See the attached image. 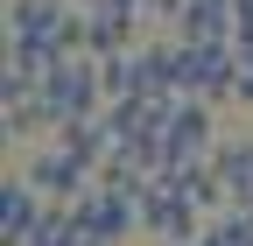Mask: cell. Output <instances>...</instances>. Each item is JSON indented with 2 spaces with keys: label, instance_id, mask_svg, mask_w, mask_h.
I'll return each instance as SVG.
<instances>
[{
  "label": "cell",
  "instance_id": "1",
  "mask_svg": "<svg viewBox=\"0 0 253 246\" xmlns=\"http://www.w3.org/2000/svg\"><path fill=\"white\" fill-rule=\"evenodd\" d=\"M71 49H84V14L71 0H7V56H28L42 71Z\"/></svg>",
  "mask_w": 253,
  "mask_h": 246
},
{
  "label": "cell",
  "instance_id": "2",
  "mask_svg": "<svg viewBox=\"0 0 253 246\" xmlns=\"http://www.w3.org/2000/svg\"><path fill=\"white\" fill-rule=\"evenodd\" d=\"M36 99L49 113V127H78V120H99L106 113V84H99V56H56V64H42V84H36Z\"/></svg>",
  "mask_w": 253,
  "mask_h": 246
},
{
  "label": "cell",
  "instance_id": "3",
  "mask_svg": "<svg viewBox=\"0 0 253 246\" xmlns=\"http://www.w3.org/2000/svg\"><path fill=\"white\" fill-rule=\"evenodd\" d=\"M211 148H218L211 99H176V106H169V120H162V127L141 141V162L162 176V169H176V162H204Z\"/></svg>",
  "mask_w": 253,
  "mask_h": 246
},
{
  "label": "cell",
  "instance_id": "4",
  "mask_svg": "<svg viewBox=\"0 0 253 246\" xmlns=\"http://www.w3.org/2000/svg\"><path fill=\"white\" fill-rule=\"evenodd\" d=\"M21 176L36 183L42 197H56V204H71V197H84L91 183H99V162H84L78 148H71V141H56V134H49V141L36 148V155H28V169H21Z\"/></svg>",
  "mask_w": 253,
  "mask_h": 246
},
{
  "label": "cell",
  "instance_id": "5",
  "mask_svg": "<svg viewBox=\"0 0 253 246\" xmlns=\"http://www.w3.org/2000/svg\"><path fill=\"white\" fill-rule=\"evenodd\" d=\"M141 232H155L162 246H183V239H197V232H204V211L190 204L169 176H155L148 190H141Z\"/></svg>",
  "mask_w": 253,
  "mask_h": 246
},
{
  "label": "cell",
  "instance_id": "6",
  "mask_svg": "<svg viewBox=\"0 0 253 246\" xmlns=\"http://www.w3.org/2000/svg\"><path fill=\"white\" fill-rule=\"evenodd\" d=\"M71 211H78V232L84 239H126L141 225V197H120V190H99V183H91L84 197H71Z\"/></svg>",
  "mask_w": 253,
  "mask_h": 246
},
{
  "label": "cell",
  "instance_id": "7",
  "mask_svg": "<svg viewBox=\"0 0 253 246\" xmlns=\"http://www.w3.org/2000/svg\"><path fill=\"white\" fill-rule=\"evenodd\" d=\"M42 204L49 197L28 176H7V183H0V246H28V232L42 225Z\"/></svg>",
  "mask_w": 253,
  "mask_h": 246
},
{
  "label": "cell",
  "instance_id": "8",
  "mask_svg": "<svg viewBox=\"0 0 253 246\" xmlns=\"http://www.w3.org/2000/svg\"><path fill=\"white\" fill-rule=\"evenodd\" d=\"M190 78H197V99H232L239 91V49L232 42H190Z\"/></svg>",
  "mask_w": 253,
  "mask_h": 246
},
{
  "label": "cell",
  "instance_id": "9",
  "mask_svg": "<svg viewBox=\"0 0 253 246\" xmlns=\"http://www.w3.org/2000/svg\"><path fill=\"white\" fill-rule=\"evenodd\" d=\"M134 36H141V7H84V56L134 49Z\"/></svg>",
  "mask_w": 253,
  "mask_h": 246
},
{
  "label": "cell",
  "instance_id": "10",
  "mask_svg": "<svg viewBox=\"0 0 253 246\" xmlns=\"http://www.w3.org/2000/svg\"><path fill=\"white\" fill-rule=\"evenodd\" d=\"M232 28H239V7H232V0H190L183 21H176V36L183 42H232Z\"/></svg>",
  "mask_w": 253,
  "mask_h": 246
},
{
  "label": "cell",
  "instance_id": "11",
  "mask_svg": "<svg viewBox=\"0 0 253 246\" xmlns=\"http://www.w3.org/2000/svg\"><path fill=\"white\" fill-rule=\"evenodd\" d=\"M0 127H7V141H14V148H28V141H42V134H56L36 91H28V99H0Z\"/></svg>",
  "mask_w": 253,
  "mask_h": 246
},
{
  "label": "cell",
  "instance_id": "12",
  "mask_svg": "<svg viewBox=\"0 0 253 246\" xmlns=\"http://www.w3.org/2000/svg\"><path fill=\"white\" fill-rule=\"evenodd\" d=\"M28 246H84V232H78V211L49 197V204H42V225L28 232Z\"/></svg>",
  "mask_w": 253,
  "mask_h": 246
},
{
  "label": "cell",
  "instance_id": "13",
  "mask_svg": "<svg viewBox=\"0 0 253 246\" xmlns=\"http://www.w3.org/2000/svg\"><path fill=\"white\" fill-rule=\"evenodd\" d=\"M183 7H190V0H141V21H183Z\"/></svg>",
  "mask_w": 253,
  "mask_h": 246
},
{
  "label": "cell",
  "instance_id": "14",
  "mask_svg": "<svg viewBox=\"0 0 253 246\" xmlns=\"http://www.w3.org/2000/svg\"><path fill=\"white\" fill-rule=\"evenodd\" d=\"M71 7L84 14V7H141V0H71Z\"/></svg>",
  "mask_w": 253,
  "mask_h": 246
}]
</instances>
